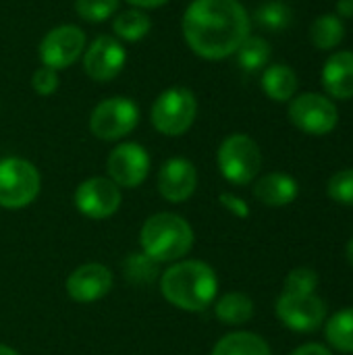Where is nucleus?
Returning a JSON list of instances; mask_svg holds the SVG:
<instances>
[{
	"instance_id": "obj_1",
	"label": "nucleus",
	"mask_w": 353,
	"mask_h": 355,
	"mask_svg": "<svg viewBox=\"0 0 353 355\" xmlns=\"http://www.w3.org/2000/svg\"><path fill=\"white\" fill-rule=\"evenodd\" d=\"M250 27V12L239 0H191L181 19L187 46L206 60L233 56Z\"/></svg>"
},
{
	"instance_id": "obj_2",
	"label": "nucleus",
	"mask_w": 353,
	"mask_h": 355,
	"mask_svg": "<svg viewBox=\"0 0 353 355\" xmlns=\"http://www.w3.org/2000/svg\"><path fill=\"white\" fill-rule=\"evenodd\" d=\"M160 293L177 310L204 312L218 295L216 270L202 260L173 262L160 275Z\"/></svg>"
},
{
	"instance_id": "obj_3",
	"label": "nucleus",
	"mask_w": 353,
	"mask_h": 355,
	"mask_svg": "<svg viewBox=\"0 0 353 355\" xmlns=\"http://www.w3.org/2000/svg\"><path fill=\"white\" fill-rule=\"evenodd\" d=\"M193 239L191 225L175 212L152 214L139 231L141 252L158 264L183 260L191 252Z\"/></svg>"
},
{
	"instance_id": "obj_4",
	"label": "nucleus",
	"mask_w": 353,
	"mask_h": 355,
	"mask_svg": "<svg viewBox=\"0 0 353 355\" xmlns=\"http://www.w3.org/2000/svg\"><path fill=\"white\" fill-rule=\"evenodd\" d=\"M221 175L231 185H250L262 168V152L256 139L246 133H233L223 139L216 152Z\"/></svg>"
},
{
	"instance_id": "obj_5",
	"label": "nucleus",
	"mask_w": 353,
	"mask_h": 355,
	"mask_svg": "<svg viewBox=\"0 0 353 355\" xmlns=\"http://www.w3.org/2000/svg\"><path fill=\"white\" fill-rule=\"evenodd\" d=\"M198 116V98L187 87H169L152 104L150 121L154 129L169 137L187 133Z\"/></svg>"
},
{
	"instance_id": "obj_6",
	"label": "nucleus",
	"mask_w": 353,
	"mask_h": 355,
	"mask_svg": "<svg viewBox=\"0 0 353 355\" xmlns=\"http://www.w3.org/2000/svg\"><path fill=\"white\" fill-rule=\"evenodd\" d=\"M287 114L295 129L314 137L329 135L339 125V108L335 100L318 92L295 94L289 100Z\"/></svg>"
},
{
	"instance_id": "obj_7",
	"label": "nucleus",
	"mask_w": 353,
	"mask_h": 355,
	"mask_svg": "<svg viewBox=\"0 0 353 355\" xmlns=\"http://www.w3.org/2000/svg\"><path fill=\"white\" fill-rule=\"evenodd\" d=\"M42 179L35 164L10 156L0 160V206L6 210L27 208L40 196Z\"/></svg>"
},
{
	"instance_id": "obj_8",
	"label": "nucleus",
	"mask_w": 353,
	"mask_h": 355,
	"mask_svg": "<svg viewBox=\"0 0 353 355\" xmlns=\"http://www.w3.org/2000/svg\"><path fill=\"white\" fill-rule=\"evenodd\" d=\"M139 123V108L125 96L102 100L89 114V131L102 141L127 137Z\"/></svg>"
},
{
	"instance_id": "obj_9",
	"label": "nucleus",
	"mask_w": 353,
	"mask_h": 355,
	"mask_svg": "<svg viewBox=\"0 0 353 355\" xmlns=\"http://www.w3.org/2000/svg\"><path fill=\"white\" fill-rule=\"evenodd\" d=\"M277 318L295 333H314L327 322V302L316 293L283 291L275 304Z\"/></svg>"
},
{
	"instance_id": "obj_10",
	"label": "nucleus",
	"mask_w": 353,
	"mask_h": 355,
	"mask_svg": "<svg viewBox=\"0 0 353 355\" xmlns=\"http://www.w3.org/2000/svg\"><path fill=\"white\" fill-rule=\"evenodd\" d=\"M40 60L54 71L75 64L85 52V33L77 25H58L40 42Z\"/></svg>"
},
{
	"instance_id": "obj_11",
	"label": "nucleus",
	"mask_w": 353,
	"mask_h": 355,
	"mask_svg": "<svg viewBox=\"0 0 353 355\" xmlns=\"http://www.w3.org/2000/svg\"><path fill=\"white\" fill-rule=\"evenodd\" d=\"M121 187L108 177H89L75 189V208L92 220L110 218L121 208Z\"/></svg>"
},
{
	"instance_id": "obj_12",
	"label": "nucleus",
	"mask_w": 353,
	"mask_h": 355,
	"mask_svg": "<svg viewBox=\"0 0 353 355\" xmlns=\"http://www.w3.org/2000/svg\"><path fill=\"white\" fill-rule=\"evenodd\" d=\"M108 168V179L114 181L119 187L133 189L139 187L150 173V154L144 146L135 141H125L119 144L106 162Z\"/></svg>"
},
{
	"instance_id": "obj_13",
	"label": "nucleus",
	"mask_w": 353,
	"mask_h": 355,
	"mask_svg": "<svg viewBox=\"0 0 353 355\" xmlns=\"http://www.w3.org/2000/svg\"><path fill=\"white\" fill-rule=\"evenodd\" d=\"M127 62V52L123 44L112 35L96 37L83 52V71L92 81L106 83L119 77Z\"/></svg>"
},
{
	"instance_id": "obj_14",
	"label": "nucleus",
	"mask_w": 353,
	"mask_h": 355,
	"mask_svg": "<svg viewBox=\"0 0 353 355\" xmlns=\"http://www.w3.org/2000/svg\"><path fill=\"white\" fill-rule=\"evenodd\" d=\"M114 277L108 266L89 262L77 266L67 279V295L77 304H94L106 297L112 289Z\"/></svg>"
},
{
	"instance_id": "obj_15",
	"label": "nucleus",
	"mask_w": 353,
	"mask_h": 355,
	"mask_svg": "<svg viewBox=\"0 0 353 355\" xmlns=\"http://www.w3.org/2000/svg\"><path fill=\"white\" fill-rule=\"evenodd\" d=\"M198 189V171L191 160L175 156L158 171V191L171 204L187 202Z\"/></svg>"
},
{
	"instance_id": "obj_16",
	"label": "nucleus",
	"mask_w": 353,
	"mask_h": 355,
	"mask_svg": "<svg viewBox=\"0 0 353 355\" xmlns=\"http://www.w3.org/2000/svg\"><path fill=\"white\" fill-rule=\"evenodd\" d=\"M320 81L329 98L352 100L353 98V52L337 50L333 52L320 71Z\"/></svg>"
},
{
	"instance_id": "obj_17",
	"label": "nucleus",
	"mask_w": 353,
	"mask_h": 355,
	"mask_svg": "<svg viewBox=\"0 0 353 355\" xmlns=\"http://www.w3.org/2000/svg\"><path fill=\"white\" fill-rule=\"evenodd\" d=\"M254 196L268 208H285L300 196V183L287 173H268L254 183Z\"/></svg>"
},
{
	"instance_id": "obj_18",
	"label": "nucleus",
	"mask_w": 353,
	"mask_h": 355,
	"mask_svg": "<svg viewBox=\"0 0 353 355\" xmlns=\"http://www.w3.org/2000/svg\"><path fill=\"white\" fill-rule=\"evenodd\" d=\"M262 92L273 100V102H289L298 94V73L285 64V62H275L268 64L262 73Z\"/></svg>"
},
{
	"instance_id": "obj_19",
	"label": "nucleus",
	"mask_w": 353,
	"mask_h": 355,
	"mask_svg": "<svg viewBox=\"0 0 353 355\" xmlns=\"http://www.w3.org/2000/svg\"><path fill=\"white\" fill-rule=\"evenodd\" d=\"M216 318L227 327H243L254 318V302L241 291H231L218 297L214 304Z\"/></svg>"
},
{
	"instance_id": "obj_20",
	"label": "nucleus",
	"mask_w": 353,
	"mask_h": 355,
	"mask_svg": "<svg viewBox=\"0 0 353 355\" xmlns=\"http://www.w3.org/2000/svg\"><path fill=\"white\" fill-rule=\"evenodd\" d=\"M210 355H273L264 337L252 331H235L216 341Z\"/></svg>"
},
{
	"instance_id": "obj_21",
	"label": "nucleus",
	"mask_w": 353,
	"mask_h": 355,
	"mask_svg": "<svg viewBox=\"0 0 353 355\" xmlns=\"http://www.w3.org/2000/svg\"><path fill=\"white\" fill-rule=\"evenodd\" d=\"M345 37V21L339 19L335 12H325L314 19L310 25V42L316 50L331 52L339 48V44Z\"/></svg>"
},
{
	"instance_id": "obj_22",
	"label": "nucleus",
	"mask_w": 353,
	"mask_h": 355,
	"mask_svg": "<svg viewBox=\"0 0 353 355\" xmlns=\"http://www.w3.org/2000/svg\"><path fill=\"white\" fill-rule=\"evenodd\" d=\"M325 337L327 343L341 354H353V308H343L327 318Z\"/></svg>"
},
{
	"instance_id": "obj_23",
	"label": "nucleus",
	"mask_w": 353,
	"mask_h": 355,
	"mask_svg": "<svg viewBox=\"0 0 353 355\" xmlns=\"http://www.w3.org/2000/svg\"><path fill=\"white\" fill-rule=\"evenodd\" d=\"M237 56V62L243 71L248 73H254V71H260V69H266L268 67V60L273 56V50H270V44L268 40H264L262 35H248L243 40V44L237 48L235 52Z\"/></svg>"
},
{
	"instance_id": "obj_24",
	"label": "nucleus",
	"mask_w": 353,
	"mask_h": 355,
	"mask_svg": "<svg viewBox=\"0 0 353 355\" xmlns=\"http://www.w3.org/2000/svg\"><path fill=\"white\" fill-rule=\"evenodd\" d=\"M112 29H114L117 37H121L125 42H139L152 29V19L141 8L123 10L114 17Z\"/></svg>"
},
{
	"instance_id": "obj_25",
	"label": "nucleus",
	"mask_w": 353,
	"mask_h": 355,
	"mask_svg": "<svg viewBox=\"0 0 353 355\" xmlns=\"http://www.w3.org/2000/svg\"><path fill=\"white\" fill-rule=\"evenodd\" d=\"M254 19L258 25L270 31H283L293 21V8L285 0H268L260 4L254 12Z\"/></svg>"
},
{
	"instance_id": "obj_26",
	"label": "nucleus",
	"mask_w": 353,
	"mask_h": 355,
	"mask_svg": "<svg viewBox=\"0 0 353 355\" xmlns=\"http://www.w3.org/2000/svg\"><path fill=\"white\" fill-rule=\"evenodd\" d=\"M123 270H125V277L129 283H135V285H148L152 283L158 272H160V264L154 262L152 258H148L144 252H137V254H129L125 264H123Z\"/></svg>"
},
{
	"instance_id": "obj_27",
	"label": "nucleus",
	"mask_w": 353,
	"mask_h": 355,
	"mask_svg": "<svg viewBox=\"0 0 353 355\" xmlns=\"http://www.w3.org/2000/svg\"><path fill=\"white\" fill-rule=\"evenodd\" d=\"M75 10L83 21L100 23L110 19L119 10V0H77Z\"/></svg>"
},
{
	"instance_id": "obj_28",
	"label": "nucleus",
	"mask_w": 353,
	"mask_h": 355,
	"mask_svg": "<svg viewBox=\"0 0 353 355\" xmlns=\"http://www.w3.org/2000/svg\"><path fill=\"white\" fill-rule=\"evenodd\" d=\"M327 193L333 202L353 208V168L337 171L327 183Z\"/></svg>"
},
{
	"instance_id": "obj_29",
	"label": "nucleus",
	"mask_w": 353,
	"mask_h": 355,
	"mask_svg": "<svg viewBox=\"0 0 353 355\" xmlns=\"http://www.w3.org/2000/svg\"><path fill=\"white\" fill-rule=\"evenodd\" d=\"M318 283H320V279H318V272L314 268L300 266V268L289 270V275L285 277V283H283V291H289V293H316Z\"/></svg>"
},
{
	"instance_id": "obj_30",
	"label": "nucleus",
	"mask_w": 353,
	"mask_h": 355,
	"mask_svg": "<svg viewBox=\"0 0 353 355\" xmlns=\"http://www.w3.org/2000/svg\"><path fill=\"white\" fill-rule=\"evenodd\" d=\"M31 87L35 89V94L40 96H52L58 89V71L50 69V67H40L35 69V73L31 75Z\"/></svg>"
},
{
	"instance_id": "obj_31",
	"label": "nucleus",
	"mask_w": 353,
	"mask_h": 355,
	"mask_svg": "<svg viewBox=\"0 0 353 355\" xmlns=\"http://www.w3.org/2000/svg\"><path fill=\"white\" fill-rule=\"evenodd\" d=\"M218 202H221V206H223L225 210H229V212H231L233 216H237V218H248V216H250V206H248V202H246L243 198L231 193V191H223V193L218 196Z\"/></svg>"
},
{
	"instance_id": "obj_32",
	"label": "nucleus",
	"mask_w": 353,
	"mask_h": 355,
	"mask_svg": "<svg viewBox=\"0 0 353 355\" xmlns=\"http://www.w3.org/2000/svg\"><path fill=\"white\" fill-rule=\"evenodd\" d=\"M291 355H333V352L322 343H304L298 349H293Z\"/></svg>"
},
{
	"instance_id": "obj_33",
	"label": "nucleus",
	"mask_w": 353,
	"mask_h": 355,
	"mask_svg": "<svg viewBox=\"0 0 353 355\" xmlns=\"http://www.w3.org/2000/svg\"><path fill=\"white\" fill-rule=\"evenodd\" d=\"M335 15L339 19H353V0H337L335 4Z\"/></svg>"
},
{
	"instance_id": "obj_34",
	"label": "nucleus",
	"mask_w": 353,
	"mask_h": 355,
	"mask_svg": "<svg viewBox=\"0 0 353 355\" xmlns=\"http://www.w3.org/2000/svg\"><path fill=\"white\" fill-rule=\"evenodd\" d=\"M129 4H133L135 8H158L162 4H166L169 0H127Z\"/></svg>"
},
{
	"instance_id": "obj_35",
	"label": "nucleus",
	"mask_w": 353,
	"mask_h": 355,
	"mask_svg": "<svg viewBox=\"0 0 353 355\" xmlns=\"http://www.w3.org/2000/svg\"><path fill=\"white\" fill-rule=\"evenodd\" d=\"M345 256H347L350 264L353 266V235H352V239L347 241V248H345Z\"/></svg>"
},
{
	"instance_id": "obj_36",
	"label": "nucleus",
	"mask_w": 353,
	"mask_h": 355,
	"mask_svg": "<svg viewBox=\"0 0 353 355\" xmlns=\"http://www.w3.org/2000/svg\"><path fill=\"white\" fill-rule=\"evenodd\" d=\"M0 355H19V352H15V349L8 347V345H0Z\"/></svg>"
}]
</instances>
